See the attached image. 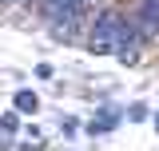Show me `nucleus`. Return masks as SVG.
<instances>
[{"mask_svg": "<svg viewBox=\"0 0 159 151\" xmlns=\"http://www.w3.org/2000/svg\"><path fill=\"white\" fill-rule=\"evenodd\" d=\"M139 40L143 36H139L135 28L119 16L116 8H107L96 20V28H92V52L96 56H116L123 64H135L139 60Z\"/></svg>", "mask_w": 159, "mask_h": 151, "instance_id": "nucleus-1", "label": "nucleus"}, {"mask_svg": "<svg viewBox=\"0 0 159 151\" xmlns=\"http://www.w3.org/2000/svg\"><path fill=\"white\" fill-rule=\"evenodd\" d=\"M84 8H88V0H44V16L60 28H72Z\"/></svg>", "mask_w": 159, "mask_h": 151, "instance_id": "nucleus-2", "label": "nucleus"}, {"mask_svg": "<svg viewBox=\"0 0 159 151\" xmlns=\"http://www.w3.org/2000/svg\"><path fill=\"white\" fill-rule=\"evenodd\" d=\"M135 32H139L143 40H155V36H159V0H139Z\"/></svg>", "mask_w": 159, "mask_h": 151, "instance_id": "nucleus-3", "label": "nucleus"}, {"mask_svg": "<svg viewBox=\"0 0 159 151\" xmlns=\"http://www.w3.org/2000/svg\"><path fill=\"white\" fill-rule=\"evenodd\" d=\"M36 108H40L36 92H16V112H36Z\"/></svg>", "mask_w": 159, "mask_h": 151, "instance_id": "nucleus-4", "label": "nucleus"}, {"mask_svg": "<svg viewBox=\"0 0 159 151\" xmlns=\"http://www.w3.org/2000/svg\"><path fill=\"white\" fill-rule=\"evenodd\" d=\"M155 127H159V115H155Z\"/></svg>", "mask_w": 159, "mask_h": 151, "instance_id": "nucleus-5", "label": "nucleus"}]
</instances>
